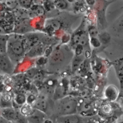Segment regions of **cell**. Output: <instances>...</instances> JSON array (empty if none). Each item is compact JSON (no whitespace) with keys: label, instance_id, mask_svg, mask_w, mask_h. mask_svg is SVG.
I'll list each match as a JSON object with an SVG mask.
<instances>
[{"label":"cell","instance_id":"d6986e66","mask_svg":"<svg viewBox=\"0 0 123 123\" xmlns=\"http://www.w3.org/2000/svg\"><path fill=\"white\" fill-rule=\"evenodd\" d=\"M115 69L116 70L117 73L119 75V77H121V80L123 79V63L122 61L118 62L117 63L115 64Z\"/></svg>","mask_w":123,"mask_h":123},{"label":"cell","instance_id":"484cf974","mask_svg":"<svg viewBox=\"0 0 123 123\" xmlns=\"http://www.w3.org/2000/svg\"><path fill=\"white\" fill-rule=\"evenodd\" d=\"M11 123H18V122H11Z\"/></svg>","mask_w":123,"mask_h":123},{"label":"cell","instance_id":"277c9868","mask_svg":"<svg viewBox=\"0 0 123 123\" xmlns=\"http://www.w3.org/2000/svg\"><path fill=\"white\" fill-rule=\"evenodd\" d=\"M15 65L12 63L6 53H0V73L11 75L13 73Z\"/></svg>","mask_w":123,"mask_h":123},{"label":"cell","instance_id":"44dd1931","mask_svg":"<svg viewBox=\"0 0 123 123\" xmlns=\"http://www.w3.org/2000/svg\"><path fill=\"white\" fill-rule=\"evenodd\" d=\"M36 99L37 98L35 96H34L33 94H30L28 95L27 96H26V103L32 105L34 103V102L35 101Z\"/></svg>","mask_w":123,"mask_h":123},{"label":"cell","instance_id":"7a4b0ae2","mask_svg":"<svg viewBox=\"0 0 123 123\" xmlns=\"http://www.w3.org/2000/svg\"><path fill=\"white\" fill-rule=\"evenodd\" d=\"M73 58V54L70 50L64 47L56 49L49 58V69L53 71L61 70L70 63Z\"/></svg>","mask_w":123,"mask_h":123},{"label":"cell","instance_id":"9c48e42d","mask_svg":"<svg viewBox=\"0 0 123 123\" xmlns=\"http://www.w3.org/2000/svg\"><path fill=\"white\" fill-rule=\"evenodd\" d=\"M43 52V45L40 43H38L36 45L32 47L29 51H28L25 55L29 57H33L37 56H39L41 55Z\"/></svg>","mask_w":123,"mask_h":123},{"label":"cell","instance_id":"e0dca14e","mask_svg":"<svg viewBox=\"0 0 123 123\" xmlns=\"http://www.w3.org/2000/svg\"><path fill=\"white\" fill-rule=\"evenodd\" d=\"M55 6L61 10L65 9L67 7V2L65 0H57L55 2Z\"/></svg>","mask_w":123,"mask_h":123},{"label":"cell","instance_id":"9a60e30c","mask_svg":"<svg viewBox=\"0 0 123 123\" xmlns=\"http://www.w3.org/2000/svg\"><path fill=\"white\" fill-rule=\"evenodd\" d=\"M17 1L21 7L28 9L31 7L33 0H17Z\"/></svg>","mask_w":123,"mask_h":123},{"label":"cell","instance_id":"ac0fdd59","mask_svg":"<svg viewBox=\"0 0 123 123\" xmlns=\"http://www.w3.org/2000/svg\"><path fill=\"white\" fill-rule=\"evenodd\" d=\"M73 62H72V67H73V69H76L79 66L80 64L81 63V62L83 61V59L82 58H81V56L79 55H77L76 58H75L74 60L72 59Z\"/></svg>","mask_w":123,"mask_h":123},{"label":"cell","instance_id":"30bf717a","mask_svg":"<svg viewBox=\"0 0 123 123\" xmlns=\"http://www.w3.org/2000/svg\"><path fill=\"white\" fill-rule=\"evenodd\" d=\"M33 108L43 111L46 113L47 108V101L43 98H37L34 103L32 105Z\"/></svg>","mask_w":123,"mask_h":123},{"label":"cell","instance_id":"8fae6325","mask_svg":"<svg viewBox=\"0 0 123 123\" xmlns=\"http://www.w3.org/2000/svg\"><path fill=\"white\" fill-rule=\"evenodd\" d=\"M11 102L12 97L9 94L5 93L2 94L0 99V107L1 109L12 107Z\"/></svg>","mask_w":123,"mask_h":123},{"label":"cell","instance_id":"5b68a950","mask_svg":"<svg viewBox=\"0 0 123 123\" xmlns=\"http://www.w3.org/2000/svg\"><path fill=\"white\" fill-rule=\"evenodd\" d=\"M0 117L8 122H16L19 116L15 109L12 107H10L1 109Z\"/></svg>","mask_w":123,"mask_h":123},{"label":"cell","instance_id":"6da1fadb","mask_svg":"<svg viewBox=\"0 0 123 123\" xmlns=\"http://www.w3.org/2000/svg\"><path fill=\"white\" fill-rule=\"evenodd\" d=\"M6 53L15 66L22 60L26 54L22 35L14 33L9 35Z\"/></svg>","mask_w":123,"mask_h":123},{"label":"cell","instance_id":"4fadbf2b","mask_svg":"<svg viewBox=\"0 0 123 123\" xmlns=\"http://www.w3.org/2000/svg\"><path fill=\"white\" fill-rule=\"evenodd\" d=\"M9 35L0 34V53H6V44Z\"/></svg>","mask_w":123,"mask_h":123},{"label":"cell","instance_id":"7c38bea8","mask_svg":"<svg viewBox=\"0 0 123 123\" xmlns=\"http://www.w3.org/2000/svg\"><path fill=\"white\" fill-rule=\"evenodd\" d=\"M33 110V108L32 105L25 103V104L21 106L20 112L22 116L26 117L31 114Z\"/></svg>","mask_w":123,"mask_h":123},{"label":"cell","instance_id":"7402d4cb","mask_svg":"<svg viewBox=\"0 0 123 123\" xmlns=\"http://www.w3.org/2000/svg\"><path fill=\"white\" fill-rule=\"evenodd\" d=\"M37 71H36V70L35 69H30L29 70H28L27 72H26V75L28 77H34L35 76V75L37 73Z\"/></svg>","mask_w":123,"mask_h":123},{"label":"cell","instance_id":"2e32d148","mask_svg":"<svg viewBox=\"0 0 123 123\" xmlns=\"http://www.w3.org/2000/svg\"><path fill=\"white\" fill-rule=\"evenodd\" d=\"M47 24L54 30L59 29L61 26V23L58 20H51Z\"/></svg>","mask_w":123,"mask_h":123},{"label":"cell","instance_id":"cb8c5ba5","mask_svg":"<svg viewBox=\"0 0 123 123\" xmlns=\"http://www.w3.org/2000/svg\"><path fill=\"white\" fill-rule=\"evenodd\" d=\"M43 123H53L52 121L49 119H48V118H47L45 120V121H44Z\"/></svg>","mask_w":123,"mask_h":123},{"label":"cell","instance_id":"52a82bcc","mask_svg":"<svg viewBox=\"0 0 123 123\" xmlns=\"http://www.w3.org/2000/svg\"><path fill=\"white\" fill-rule=\"evenodd\" d=\"M84 119L78 115L72 114L59 116L57 118L58 123H82Z\"/></svg>","mask_w":123,"mask_h":123},{"label":"cell","instance_id":"603a6c76","mask_svg":"<svg viewBox=\"0 0 123 123\" xmlns=\"http://www.w3.org/2000/svg\"><path fill=\"white\" fill-rule=\"evenodd\" d=\"M9 122H8L7 121H6V120L4 119L1 117H0V123H8Z\"/></svg>","mask_w":123,"mask_h":123},{"label":"cell","instance_id":"3957f363","mask_svg":"<svg viewBox=\"0 0 123 123\" xmlns=\"http://www.w3.org/2000/svg\"><path fill=\"white\" fill-rule=\"evenodd\" d=\"M55 108L59 116L75 114L77 112L78 101L72 96H64L56 100Z\"/></svg>","mask_w":123,"mask_h":123},{"label":"cell","instance_id":"5bb4252c","mask_svg":"<svg viewBox=\"0 0 123 123\" xmlns=\"http://www.w3.org/2000/svg\"><path fill=\"white\" fill-rule=\"evenodd\" d=\"M26 96L25 94L18 93L15 96L13 100L16 105L22 106L26 103Z\"/></svg>","mask_w":123,"mask_h":123},{"label":"cell","instance_id":"ffe728a7","mask_svg":"<svg viewBox=\"0 0 123 123\" xmlns=\"http://www.w3.org/2000/svg\"><path fill=\"white\" fill-rule=\"evenodd\" d=\"M101 109H102V112L106 114H109L111 113L112 111L111 106L110 105L107 104L103 105Z\"/></svg>","mask_w":123,"mask_h":123},{"label":"cell","instance_id":"83f0119b","mask_svg":"<svg viewBox=\"0 0 123 123\" xmlns=\"http://www.w3.org/2000/svg\"></svg>","mask_w":123,"mask_h":123},{"label":"cell","instance_id":"4316f807","mask_svg":"<svg viewBox=\"0 0 123 123\" xmlns=\"http://www.w3.org/2000/svg\"></svg>","mask_w":123,"mask_h":123},{"label":"cell","instance_id":"d4e9b609","mask_svg":"<svg viewBox=\"0 0 123 123\" xmlns=\"http://www.w3.org/2000/svg\"><path fill=\"white\" fill-rule=\"evenodd\" d=\"M4 76H5V75H3V74L0 73V83H1L3 81Z\"/></svg>","mask_w":123,"mask_h":123},{"label":"cell","instance_id":"8992f818","mask_svg":"<svg viewBox=\"0 0 123 123\" xmlns=\"http://www.w3.org/2000/svg\"><path fill=\"white\" fill-rule=\"evenodd\" d=\"M47 118L45 112L34 108L31 114L26 117L28 123H43Z\"/></svg>","mask_w":123,"mask_h":123},{"label":"cell","instance_id":"ba28073f","mask_svg":"<svg viewBox=\"0 0 123 123\" xmlns=\"http://www.w3.org/2000/svg\"><path fill=\"white\" fill-rule=\"evenodd\" d=\"M104 95L110 101H115L119 96L118 89L114 85H109L105 90Z\"/></svg>","mask_w":123,"mask_h":123}]
</instances>
